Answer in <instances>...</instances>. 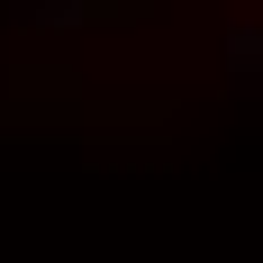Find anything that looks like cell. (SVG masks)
I'll list each match as a JSON object with an SVG mask.
<instances>
[{
  "mask_svg": "<svg viewBox=\"0 0 263 263\" xmlns=\"http://www.w3.org/2000/svg\"><path fill=\"white\" fill-rule=\"evenodd\" d=\"M227 64H236V73H263V27H236V36H227Z\"/></svg>",
  "mask_w": 263,
  "mask_h": 263,
  "instance_id": "6da1fadb",
  "label": "cell"
}]
</instances>
